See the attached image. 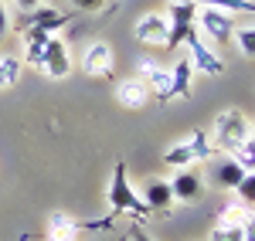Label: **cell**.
<instances>
[{
	"instance_id": "7a4b0ae2",
	"label": "cell",
	"mask_w": 255,
	"mask_h": 241,
	"mask_svg": "<svg viewBox=\"0 0 255 241\" xmlns=\"http://www.w3.org/2000/svg\"><path fill=\"white\" fill-rule=\"evenodd\" d=\"M109 207H113V218L123 214V211H129V214H136V221H146L153 214L146 207V201L129 187V177H126V166L123 163H116V173H113V183H109Z\"/></svg>"
},
{
	"instance_id": "8992f818",
	"label": "cell",
	"mask_w": 255,
	"mask_h": 241,
	"mask_svg": "<svg viewBox=\"0 0 255 241\" xmlns=\"http://www.w3.org/2000/svg\"><path fill=\"white\" fill-rule=\"evenodd\" d=\"M82 68L89 79H113V48L106 41H96L85 48L82 55Z\"/></svg>"
},
{
	"instance_id": "7402d4cb",
	"label": "cell",
	"mask_w": 255,
	"mask_h": 241,
	"mask_svg": "<svg viewBox=\"0 0 255 241\" xmlns=\"http://www.w3.org/2000/svg\"><path fill=\"white\" fill-rule=\"evenodd\" d=\"M232 160H235L245 173H249V170H255V140H252V136H249V140H245L235 153H232Z\"/></svg>"
},
{
	"instance_id": "ba28073f",
	"label": "cell",
	"mask_w": 255,
	"mask_h": 241,
	"mask_svg": "<svg viewBox=\"0 0 255 241\" xmlns=\"http://www.w3.org/2000/svg\"><path fill=\"white\" fill-rule=\"evenodd\" d=\"M170 190H174V201L194 204V201H201V194H204V177H201L197 170L180 166V170H177V177L170 180Z\"/></svg>"
},
{
	"instance_id": "4fadbf2b",
	"label": "cell",
	"mask_w": 255,
	"mask_h": 241,
	"mask_svg": "<svg viewBox=\"0 0 255 241\" xmlns=\"http://www.w3.org/2000/svg\"><path fill=\"white\" fill-rule=\"evenodd\" d=\"M55 38V34H48V31H41V27H24V61L31 65V68H44V44Z\"/></svg>"
},
{
	"instance_id": "4316f807",
	"label": "cell",
	"mask_w": 255,
	"mask_h": 241,
	"mask_svg": "<svg viewBox=\"0 0 255 241\" xmlns=\"http://www.w3.org/2000/svg\"><path fill=\"white\" fill-rule=\"evenodd\" d=\"M7 31H10V14H7V7L0 3V41L7 38Z\"/></svg>"
},
{
	"instance_id": "8fae6325",
	"label": "cell",
	"mask_w": 255,
	"mask_h": 241,
	"mask_svg": "<svg viewBox=\"0 0 255 241\" xmlns=\"http://www.w3.org/2000/svg\"><path fill=\"white\" fill-rule=\"evenodd\" d=\"M136 38L143 41V44H167L170 24H167L163 14H143V17L136 20Z\"/></svg>"
},
{
	"instance_id": "5bb4252c",
	"label": "cell",
	"mask_w": 255,
	"mask_h": 241,
	"mask_svg": "<svg viewBox=\"0 0 255 241\" xmlns=\"http://www.w3.org/2000/svg\"><path fill=\"white\" fill-rule=\"evenodd\" d=\"M146 99H150V88L143 79H126L116 85V102L123 109H143Z\"/></svg>"
},
{
	"instance_id": "2e32d148",
	"label": "cell",
	"mask_w": 255,
	"mask_h": 241,
	"mask_svg": "<svg viewBox=\"0 0 255 241\" xmlns=\"http://www.w3.org/2000/svg\"><path fill=\"white\" fill-rule=\"evenodd\" d=\"M143 201L146 207L160 214V211H167L170 204H174V190H170V180H150L146 183V190H143Z\"/></svg>"
},
{
	"instance_id": "d4e9b609",
	"label": "cell",
	"mask_w": 255,
	"mask_h": 241,
	"mask_svg": "<svg viewBox=\"0 0 255 241\" xmlns=\"http://www.w3.org/2000/svg\"><path fill=\"white\" fill-rule=\"evenodd\" d=\"M0 65H3V79H7V85H14L20 75V61L14 58V55H7V58H0Z\"/></svg>"
},
{
	"instance_id": "ffe728a7",
	"label": "cell",
	"mask_w": 255,
	"mask_h": 241,
	"mask_svg": "<svg viewBox=\"0 0 255 241\" xmlns=\"http://www.w3.org/2000/svg\"><path fill=\"white\" fill-rule=\"evenodd\" d=\"M201 7H218V10H242V14H255V0H194Z\"/></svg>"
},
{
	"instance_id": "f546056e",
	"label": "cell",
	"mask_w": 255,
	"mask_h": 241,
	"mask_svg": "<svg viewBox=\"0 0 255 241\" xmlns=\"http://www.w3.org/2000/svg\"><path fill=\"white\" fill-rule=\"evenodd\" d=\"M38 3H41V0H17V7H20V10H24V14H27V10H34Z\"/></svg>"
},
{
	"instance_id": "e0dca14e",
	"label": "cell",
	"mask_w": 255,
	"mask_h": 241,
	"mask_svg": "<svg viewBox=\"0 0 255 241\" xmlns=\"http://www.w3.org/2000/svg\"><path fill=\"white\" fill-rule=\"evenodd\" d=\"M75 235H79V221H72L68 214H51L48 218V238L51 241H75Z\"/></svg>"
},
{
	"instance_id": "52a82bcc",
	"label": "cell",
	"mask_w": 255,
	"mask_h": 241,
	"mask_svg": "<svg viewBox=\"0 0 255 241\" xmlns=\"http://www.w3.org/2000/svg\"><path fill=\"white\" fill-rule=\"evenodd\" d=\"M184 44L191 48V65H194L197 72H204V75H221L225 72V65H221V58H218L215 51L204 44V41L197 38V27L184 38Z\"/></svg>"
},
{
	"instance_id": "cb8c5ba5",
	"label": "cell",
	"mask_w": 255,
	"mask_h": 241,
	"mask_svg": "<svg viewBox=\"0 0 255 241\" xmlns=\"http://www.w3.org/2000/svg\"><path fill=\"white\" fill-rule=\"evenodd\" d=\"M235 190H238V201L242 204H252L255 207V170H249V173L242 177V183H238Z\"/></svg>"
},
{
	"instance_id": "5b68a950",
	"label": "cell",
	"mask_w": 255,
	"mask_h": 241,
	"mask_svg": "<svg viewBox=\"0 0 255 241\" xmlns=\"http://www.w3.org/2000/svg\"><path fill=\"white\" fill-rule=\"evenodd\" d=\"M197 24H201V31L211 41H218V44H228L232 34H235V27H238L235 20H232V14H228V10H218V7H201V10H197Z\"/></svg>"
},
{
	"instance_id": "f1b7e54d",
	"label": "cell",
	"mask_w": 255,
	"mask_h": 241,
	"mask_svg": "<svg viewBox=\"0 0 255 241\" xmlns=\"http://www.w3.org/2000/svg\"><path fill=\"white\" fill-rule=\"evenodd\" d=\"M129 241H150V235L139 231V228H133V231H129Z\"/></svg>"
},
{
	"instance_id": "1f68e13d",
	"label": "cell",
	"mask_w": 255,
	"mask_h": 241,
	"mask_svg": "<svg viewBox=\"0 0 255 241\" xmlns=\"http://www.w3.org/2000/svg\"><path fill=\"white\" fill-rule=\"evenodd\" d=\"M170 3H194V0H170Z\"/></svg>"
},
{
	"instance_id": "4dcf8cb0",
	"label": "cell",
	"mask_w": 255,
	"mask_h": 241,
	"mask_svg": "<svg viewBox=\"0 0 255 241\" xmlns=\"http://www.w3.org/2000/svg\"><path fill=\"white\" fill-rule=\"evenodd\" d=\"M3 85H7V79H3V65H0V88H3Z\"/></svg>"
},
{
	"instance_id": "d6986e66",
	"label": "cell",
	"mask_w": 255,
	"mask_h": 241,
	"mask_svg": "<svg viewBox=\"0 0 255 241\" xmlns=\"http://www.w3.org/2000/svg\"><path fill=\"white\" fill-rule=\"evenodd\" d=\"M245 218H249V204H225L221 211H218V224H245Z\"/></svg>"
},
{
	"instance_id": "83f0119b",
	"label": "cell",
	"mask_w": 255,
	"mask_h": 241,
	"mask_svg": "<svg viewBox=\"0 0 255 241\" xmlns=\"http://www.w3.org/2000/svg\"><path fill=\"white\" fill-rule=\"evenodd\" d=\"M242 235H245V241H255V214H249V218H245V224H242Z\"/></svg>"
},
{
	"instance_id": "9a60e30c",
	"label": "cell",
	"mask_w": 255,
	"mask_h": 241,
	"mask_svg": "<svg viewBox=\"0 0 255 241\" xmlns=\"http://www.w3.org/2000/svg\"><path fill=\"white\" fill-rule=\"evenodd\" d=\"M191 88H194V65H191V58H184L170 72V99H187Z\"/></svg>"
},
{
	"instance_id": "484cf974",
	"label": "cell",
	"mask_w": 255,
	"mask_h": 241,
	"mask_svg": "<svg viewBox=\"0 0 255 241\" xmlns=\"http://www.w3.org/2000/svg\"><path fill=\"white\" fill-rule=\"evenodd\" d=\"M79 10H102L106 7V0H72Z\"/></svg>"
},
{
	"instance_id": "6da1fadb",
	"label": "cell",
	"mask_w": 255,
	"mask_h": 241,
	"mask_svg": "<svg viewBox=\"0 0 255 241\" xmlns=\"http://www.w3.org/2000/svg\"><path fill=\"white\" fill-rule=\"evenodd\" d=\"M208 136H211V146H215V150H221L225 157H232L238 146L252 136V122L245 119L238 109H225L215 119V129H211Z\"/></svg>"
},
{
	"instance_id": "d6a6232c",
	"label": "cell",
	"mask_w": 255,
	"mask_h": 241,
	"mask_svg": "<svg viewBox=\"0 0 255 241\" xmlns=\"http://www.w3.org/2000/svg\"><path fill=\"white\" fill-rule=\"evenodd\" d=\"M252 140H255V122H252Z\"/></svg>"
},
{
	"instance_id": "44dd1931",
	"label": "cell",
	"mask_w": 255,
	"mask_h": 241,
	"mask_svg": "<svg viewBox=\"0 0 255 241\" xmlns=\"http://www.w3.org/2000/svg\"><path fill=\"white\" fill-rule=\"evenodd\" d=\"M235 44L238 51L245 55V58H255V24H249V27H235Z\"/></svg>"
},
{
	"instance_id": "ac0fdd59",
	"label": "cell",
	"mask_w": 255,
	"mask_h": 241,
	"mask_svg": "<svg viewBox=\"0 0 255 241\" xmlns=\"http://www.w3.org/2000/svg\"><path fill=\"white\" fill-rule=\"evenodd\" d=\"M242 177H245V170H242L232 157H225L221 166H218V183H221V187H228V190H235L238 183H242Z\"/></svg>"
},
{
	"instance_id": "9c48e42d",
	"label": "cell",
	"mask_w": 255,
	"mask_h": 241,
	"mask_svg": "<svg viewBox=\"0 0 255 241\" xmlns=\"http://www.w3.org/2000/svg\"><path fill=\"white\" fill-rule=\"evenodd\" d=\"M44 75H51V79H65L68 72H72V58H68V44L61 38H51L44 44V68H41Z\"/></svg>"
},
{
	"instance_id": "7c38bea8",
	"label": "cell",
	"mask_w": 255,
	"mask_h": 241,
	"mask_svg": "<svg viewBox=\"0 0 255 241\" xmlns=\"http://www.w3.org/2000/svg\"><path fill=\"white\" fill-rule=\"evenodd\" d=\"M65 24H68V14L65 10H55V7H44V3H38L34 10H27V17H24V27H41L48 34H55Z\"/></svg>"
},
{
	"instance_id": "30bf717a",
	"label": "cell",
	"mask_w": 255,
	"mask_h": 241,
	"mask_svg": "<svg viewBox=\"0 0 255 241\" xmlns=\"http://www.w3.org/2000/svg\"><path fill=\"white\" fill-rule=\"evenodd\" d=\"M139 79L146 81V88H150L160 102H170V72H167V68H160L157 61L143 58L139 61Z\"/></svg>"
},
{
	"instance_id": "3957f363",
	"label": "cell",
	"mask_w": 255,
	"mask_h": 241,
	"mask_svg": "<svg viewBox=\"0 0 255 241\" xmlns=\"http://www.w3.org/2000/svg\"><path fill=\"white\" fill-rule=\"evenodd\" d=\"M211 153H215V146H211V136L197 129V133H191V136L180 143V146H170V150L163 153V163H167V166H187V163L208 160Z\"/></svg>"
},
{
	"instance_id": "603a6c76",
	"label": "cell",
	"mask_w": 255,
	"mask_h": 241,
	"mask_svg": "<svg viewBox=\"0 0 255 241\" xmlns=\"http://www.w3.org/2000/svg\"><path fill=\"white\" fill-rule=\"evenodd\" d=\"M208 241H245V235H242V224H218Z\"/></svg>"
},
{
	"instance_id": "277c9868",
	"label": "cell",
	"mask_w": 255,
	"mask_h": 241,
	"mask_svg": "<svg viewBox=\"0 0 255 241\" xmlns=\"http://www.w3.org/2000/svg\"><path fill=\"white\" fill-rule=\"evenodd\" d=\"M167 24H170V38H167L163 48L174 51V48H180L184 38L197 27V3H170V17H167Z\"/></svg>"
}]
</instances>
